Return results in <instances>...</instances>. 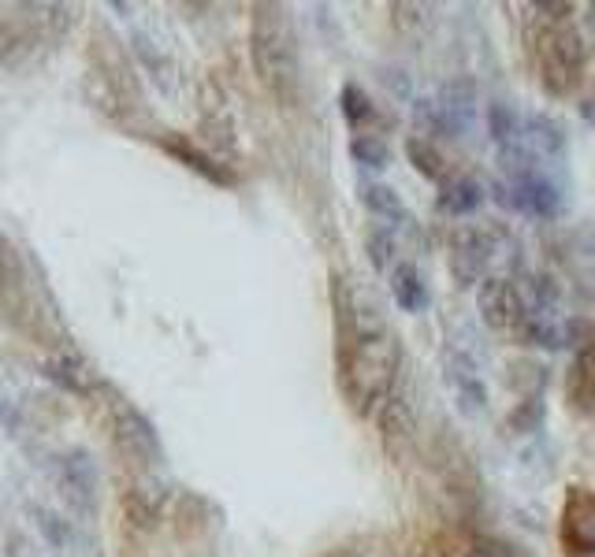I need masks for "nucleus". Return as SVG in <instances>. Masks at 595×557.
I'll return each mask as SVG.
<instances>
[{
  "label": "nucleus",
  "mask_w": 595,
  "mask_h": 557,
  "mask_svg": "<svg viewBox=\"0 0 595 557\" xmlns=\"http://www.w3.org/2000/svg\"><path fill=\"white\" fill-rule=\"evenodd\" d=\"M436 101H439V108H443V119H447L450 138L465 134V130L476 123V90H473V82H465V78H458V82H447Z\"/></svg>",
  "instance_id": "8"
},
{
  "label": "nucleus",
  "mask_w": 595,
  "mask_h": 557,
  "mask_svg": "<svg viewBox=\"0 0 595 557\" xmlns=\"http://www.w3.org/2000/svg\"><path fill=\"white\" fill-rule=\"evenodd\" d=\"M34 517H38V528L41 535H45V543L56 546V550H67V546H71V524H67L64 517H56L49 509H38Z\"/></svg>",
  "instance_id": "24"
},
{
  "label": "nucleus",
  "mask_w": 595,
  "mask_h": 557,
  "mask_svg": "<svg viewBox=\"0 0 595 557\" xmlns=\"http://www.w3.org/2000/svg\"><path fill=\"white\" fill-rule=\"evenodd\" d=\"M540 12H573V4H540Z\"/></svg>",
  "instance_id": "27"
},
{
  "label": "nucleus",
  "mask_w": 595,
  "mask_h": 557,
  "mask_svg": "<svg viewBox=\"0 0 595 557\" xmlns=\"http://www.w3.org/2000/svg\"><path fill=\"white\" fill-rule=\"evenodd\" d=\"M406 156L413 160V168L428 175V179H443V156H439L436 142L424 138H406Z\"/></svg>",
  "instance_id": "19"
},
{
  "label": "nucleus",
  "mask_w": 595,
  "mask_h": 557,
  "mask_svg": "<svg viewBox=\"0 0 595 557\" xmlns=\"http://www.w3.org/2000/svg\"><path fill=\"white\" fill-rule=\"evenodd\" d=\"M361 205L369 208L376 220H387V223H410V212L402 205V197L384 186V182H365L361 186Z\"/></svg>",
  "instance_id": "13"
},
{
  "label": "nucleus",
  "mask_w": 595,
  "mask_h": 557,
  "mask_svg": "<svg viewBox=\"0 0 595 557\" xmlns=\"http://www.w3.org/2000/svg\"><path fill=\"white\" fill-rule=\"evenodd\" d=\"M562 543L573 557L595 554V494L569 491L562 509Z\"/></svg>",
  "instance_id": "6"
},
{
  "label": "nucleus",
  "mask_w": 595,
  "mask_h": 557,
  "mask_svg": "<svg viewBox=\"0 0 595 557\" xmlns=\"http://www.w3.org/2000/svg\"><path fill=\"white\" fill-rule=\"evenodd\" d=\"M517 338H525V342H532V346H540V350H566L569 342V324H562V320H555L551 312H529V320L521 324V331H517Z\"/></svg>",
  "instance_id": "12"
},
{
  "label": "nucleus",
  "mask_w": 595,
  "mask_h": 557,
  "mask_svg": "<svg viewBox=\"0 0 595 557\" xmlns=\"http://www.w3.org/2000/svg\"><path fill=\"white\" fill-rule=\"evenodd\" d=\"M488 130L491 138L499 142V149H510V145L521 142V116L506 101H495L488 108Z\"/></svg>",
  "instance_id": "17"
},
{
  "label": "nucleus",
  "mask_w": 595,
  "mask_h": 557,
  "mask_svg": "<svg viewBox=\"0 0 595 557\" xmlns=\"http://www.w3.org/2000/svg\"><path fill=\"white\" fill-rule=\"evenodd\" d=\"M164 149L175 156V160H183L186 168L190 171H198L201 179H209V182H216V186H235V175L231 171H224L212 156H205L201 149H194L190 142H175V138H168L164 142Z\"/></svg>",
  "instance_id": "14"
},
{
  "label": "nucleus",
  "mask_w": 595,
  "mask_h": 557,
  "mask_svg": "<svg viewBox=\"0 0 595 557\" xmlns=\"http://www.w3.org/2000/svg\"><path fill=\"white\" fill-rule=\"evenodd\" d=\"M350 156H354V164H361V168L384 171L391 164V145L384 138H376V134H357L354 142H350Z\"/></svg>",
  "instance_id": "18"
},
{
  "label": "nucleus",
  "mask_w": 595,
  "mask_h": 557,
  "mask_svg": "<svg viewBox=\"0 0 595 557\" xmlns=\"http://www.w3.org/2000/svg\"><path fill=\"white\" fill-rule=\"evenodd\" d=\"M584 64H588V45H584L581 30L573 26H555L551 34L540 38V67L547 90L569 93L577 86Z\"/></svg>",
  "instance_id": "2"
},
{
  "label": "nucleus",
  "mask_w": 595,
  "mask_h": 557,
  "mask_svg": "<svg viewBox=\"0 0 595 557\" xmlns=\"http://www.w3.org/2000/svg\"><path fill=\"white\" fill-rule=\"evenodd\" d=\"M510 190V212H525V216H540V220H555L566 208V197L547 175H532L525 182H506Z\"/></svg>",
  "instance_id": "7"
},
{
  "label": "nucleus",
  "mask_w": 595,
  "mask_h": 557,
  "mask_svg": "<svg viewBox=\"0 0 595 557\" xmlns=\"http://www.w3.org/2000/svg\"><path fill=\"white\" fill-rule=\"evenodd\" d=\"M521 142L536 156H562L566 153V130L551 116H529L521 123Z\"/></svg>",
  "instance_id": "11"
},
{
  "label": "nucleus",
  "mask_w": 595,
  "mask_h": 557,
  "mask_svg": "<svg viewBox=\"0 0 595 557\" xmlns=\"http://www.w3.org/2000/svg\"><path fill=\"white\" fill-rule=\"evenodd\" d=\"M253 64L261 71L268 90L276 97L294 101L298 93V45H294L291 19L279 4L253 8Z\"/></svg>",
  "instance_id": "1"
},
{
  "label": "nucleus",
  "mask_w": 595,
  "mask_h": 557,
  "mask_svg": "<svg viewBox=\"0 0 595 557\" xmlns=\"http://www.w3.org/2000/svg\"><path fill=\"white\" fill-rule=\"evenodd\" d=\"M484 205V186L473 179V175H458V179H447L443 182V190H439V212H447V216H473L476 208Z\"/></svg>",
  "instance_id": "9"
},
{
  "label": "nucleus",
  "mask_w": 595,
  "mask_h": 557,
  "mask_svg": "<svg viewBox=\"0 0 595 557\" xmlns=\"http://www.w3.org/2000/svg\"><path fill=\"white\" fill-rule=\"evenodd\" d=\"M413 123H417L421 134H443V138H450L447 119H443V108H439L436 97H417L413 101Z\"/></svg>",
  "instance_id": "21"
},
{
  "label": "nucleus",
  "mask_w": 595,
  "mask_h": 557,
  "mask_svg": "<svg viewBox=\"0 0 595 557\" xmlns=\"http://www.w3.org/2000/svg\"><path fill=\"white\" fill-rule=\"evenodd\" d=\"M443 557H525L521 550H514L503 539H491V535H462V539H450L443 546Z\"/></svg>",
  "instance_id": "15"
},
{
  "label": "nucleus",
  "mask_w": 595,
  "mask_h": 557,
  "mask_svg": "<svg viewBox=\"0 0 595 557\" xmlns=\"http://www.w3.org/2000/svg\"><path fill=\"white\" fill-rule=\"evenodd\" d=\"M56 480H60V491L75 509L90 513L97 506V465L90 461L86 450H71L56 461Z\"/></svg>",
  "instance_id": "5"
},
{
  "label": "nucleus",
  "mask_w": 595,
  "mask_h": 557,
  "mask_svg": "<svg viewBox=\"0 0 595 557\" xmlns=\"http://www.w3.org/2000/svg\"><path fill=\"white\" fill-rule=\"evenodd\" d=\"M581 119L588 127H595V97H584L581 101Z\"/></svg>",
  "instance_id": "26"
},
{
  "label": "nucleus",
  "mask_w": 595,
  "mask_h": 557,
  "mask_svg": "<svg viewBox=\"0 0 595 557\" xmlns=\"http://www.w3.org/2000/svg\"><path fill=\"white\" fill-rule=\"evenodd\" d=\"M454 394H458V409L465 416H480L488 409V390L480 383V376L473 379H454Z\"/></svg>",
  "instance_id": "23"
},
{
  "label": "nucleus",
  "mask_w": 595,
  "mask_h": 557,
  "mask_svg": "<svg viewBox=\"0 0 595 557\" xmlns=\"http://www.w3.org/2000/svg\"><path fill=\"white\" fill-rule=\"evenodd\" d=\"M395 234L384 231V227H376V231H369V238H365V253H369L372 268L376 272H387L391 264H395Z\"/></svg>",
  "instance_id": "22"
},
{
  "label": "nucleus",
  "mask_w": 595,
  "mask_h": 557,
  "mask_svg": "<svg viewBox=\"0 0 595 557\" xmlns=\"http://www.w3.org/2000/svg\"><path fill=\"white\" fill-rule=\"evenodd\" d=\"M339 108H343V119L350 127H361V123H369L372 119V101L369 93L361 90L357 82H346L343 93H339Z\"/></svg>",
  "instance_id": "20"
},
{
  "label": "nucleus",
  "mask_w": 595,
  "mask_h": 557,
  "mask_svg": "<svg viewBox=\"0 0 595 557\" xmlns=\"http://www.w3.org/2000/svg\"><path fill=\"white\" fill-rule=\"evenodd\" d=\"M391 294H395V305L402 312H428L432 305V290L428 283L421 279V272L413 268V264H398L395 272H391Z\"/></svg>",
  "instance_id": "10"
},
{
  "label": "nucleus",
  "mask_w": 595,
  "mask_h": 557,
  "mask_svg": "<svg viewBox=\"0 0 595 557\" xmlns=\"http://www.w3.org/2000/svg\"><path fill=\"white\" fill-rule=\"evenodd\" d=\"M476 309H480V320L491 327V331H521V324L529 320V301H525V290L510 279H499L491 275L480 283V294H476Z\"/></svg>",
  "instance_id": "3"
},
{
  "label": "nucleus",
  "mask_w": 595,
  "mask_h": 557,
  "mask_svg": "<svg viewBox=\"0 0 595 557\" xmlns=\"http://www.w3.org/2000/svg\"><path fill=\"white\" fill-rule=\"evenodd\" d=\"M45 379H53L56 387L60 390H67V394H90L93 390V379H90V372L82 368L75 357H53V361H45Z\"/></svg>",
  "instance_id": "16"
},
{
  "label": "nucleus",
  "mask_w": 595,
  "mask_h": 557,
  "mask_svg": "<svg viewBox=\"0 0 595 557\" xmlns=\"http://www.w3.org/2000/svg\"><path fill=\"white\" fill-rule=\"evenodd\" d=\"M543 402L540 398H529V402H521L514 409V416H510V428L514 431H540V424H543Z\"/></svg>",
  "instance_id": "25"
},
{
  "label": "nucleus",
  "mask_w": 595,
  "mask_h": 557,
  "mask_svg": "<svg viewBox=\"0 0 595 557\" xmlns=\"http://www.w3.org/2000/svg\"><path fill=\"white\" fill-rule=\"evenodd\" d=\"M116 442L142 465H164V446H160L157 428L134 405H119L116 409Z\"/></svg>",
  "instance_id": "4"
}]
</instances>
